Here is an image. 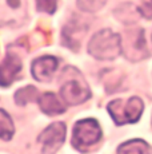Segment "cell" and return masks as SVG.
Instances as JSON below:
<instances>
[{
  "label": "cell",
  "mask_w": 152,
  "mask_h": 154,
  "mask_svg": "<svg viewBox=\"0 0 152 154\" xmlns=\"http://www.w3.org/2000/svg\"><path fill=\"white\" fill-rule=\"evenodd\" d=\"M60 95L67 105H80L91 97L88 85L79 70L74 67H67L61 74Z\"/></svg>",
  "instance_id": "6da1fadb"
},
{
  "label": "cell",
  "mask_w": 152,
  "mask_h": 154,
  "mask_svg": "<svg viewBox=\"0 0 152 154\" xmlns=\"http://www.w3.org/2000/svg\"><path fill=\"white\" fill-rule=\"evenodd\" d=\"M123 51L120 35L111 29H101L92 36L88 44V52L100 60H111L120 55Z\"/></svg>",
  "instance_id": "7a4b0ae2"
},
{
  "label": "cell",
  "mask_w": 152,
  "mask_h": 154,
  "mask_svg": "<svg viewBox=\"0 0 152 154\" xmlns=\"http://www.w3.org/2000/svg\"><path fill=\"white\" fill-rule=\"evenodd\" d=\"M101 140V129L95 119L77 121L74 126L72 143L80 153H88Z\"/></svg>",
  "instance_id": "3957f363"
},
{
  "label": "cell",
  "mask_w": 152,
  "mask_h": 154,
  "mask_svg": "<svg viewBox=\"0 0 152 154\" xmlns=\"http://www.w3.org/2000/svg\"><path fill=\"white\" fill-rule=\"evenodd\" d=\"M110 114L112 115L116 125L133 123L140 118L143 112V102L137 97L130 99H115L107 106Z\"/></svg>",
  "instance_id": "277c9868"
},
{
  "label": "cell",
  "mask_w": 152,
  "mask_h": 154,
  "mask_svg": "<svg viewBox=\"0 0 152 154\" xmlns=\"http://www.w3.org/2000/svg\"><path fill=\"white\" fill-rule=\"evenodd\" d=\"M121 47L125 58L132 62L142 60L150 55V51H148L147 44H145L144 32L142 28L130 29L123 39Z\"/></svg>",
  "instance_id": "5b68a950"
},
{
  "label": "cell",
  "mask_w": 152,
  "mask_h": 154,
  "mask_svg": "<svg viewBox=\"0 0 152 154\" xmlns=\"http://www.w3.org/2000/svg\"><path fill=\"white\" fill-rule=\"evenodd\" d=\"M27 19V0H0V22L3 26L19 27Z\"/></svg>",
  "instance_id": "8992f818"
},
{
  "label": "cell",
  "mask_w": 152,
  "mask_h": 154,
  "mask_svg": "<svg viewBox=\"0 0 152 154\" xmlns=\"http://www.w3.org/2000/svg\"><path fill=\"white\" fill-rule=\"evenodd\" d=\"M66 140V125L63 122H55L49 125L42 134L37 137V142L42 146L44 154H54L60 149Z\"/></svg>",
  "instance_id": "52a82bcc"
},
{
  "label": "cell",
  "mask_w": 152,
  "mask_h": 154,
  "mask_svg": "<svg viewBox=\"0 0 152 154\" xmlns=\"http://www.w3.org/2000/svg\"><path fill=\"white\" fill-rule=\"evenodd\" d=\"M87 29H88V26L86 22L80 20L79 17H72L63 28V43L69 48L77 51Z\"/></svg>",
  "instance_id": "ba28073f"
},
{
  "label": "cell",
  "mask_w": 152,
  "mask_h": 154,
  "mask_svg": "<svg viewBox=\"0 0 152 154\" xmlns=\"http://www.w3.org/2000/svg\"><path fill=\"white\" fill-rule=\"evenodd\" d=\"M57 60L55 56L45 55L36 58L31 64V74L36 81L39 82H48L52 78L54 72L57 69Z\"/></svg>",
  "instance_id": "9c48e42d"
},
{
  "label": "cell",
  "mask_w": 152,
  "mask_h": 154,
  "mask_svg": "<svg viewBox=\"0 0 152 154\" xmlns=\"http://www.w3.org/2000/svg\"><path fill=\"white\" fill-rule=\"evenodd\" d=\"M23 64L22 59L15 54H8L3 59L1 63V85L3 87H7L15 79H17L19 74L22 72Z\"/></svg>",
  "instance_id": "30bf717a"
},
{
  "label": "cell",
  "mask_w": 152,
  "mask_h": 154,
  "mask_svg": "<svg viewBox=\"0 0 152 154\" xmlns=\"http://www.w3.org/2000/svg\"><path fill=\"white\" fill-rule=\"evenodd\" d=\"M39 105L43 112H45L48 115H59L61 112L66 111V107L63 106V103L52 93L43 94L39 99Z\"/></svg>",
  "instance_id": "8fae6325"
},
{
  "label": "cell",
  "mask_w": 152,
  "mask_h": 154,
  "mask_svg": "<svg viewBox=\"0 0 152 154\" xmlns=\"http://www.w3.org/2000/svg\"><path fill=\"white\" fill-rule=\"evenodd\" d=\"M118 154H152L151 147L143 140H132L119 146Z\"/></svg>",
  "instance_id": "7c38bea8"
},
{
  "label": "cell",
  "mask_w": 152,
  "mask_h": 154,
  "mask_svg": "<svg viewBox=\"0 0 152 154\" xmlns=\"http://www.w3.org/2000/svg\"><path fill=\"white\" fill-rule=\"evenodd\" d=\"M37 95H39V93H37L36 88L32 87V86H27V87L22 88L15 94V102L19 106H24L27 103L36 100Z\"/></svg>",
  "instance_id": "4fadbf2b"
},
{
  "label": "cell",
  "mask_w": 152,
  "mask_h": 154,
  "mask_svg": "<svg viewBox=\"0 0 152 154\" xmlns=\"http://www.w3.org/2000/svg\"><path fill=\"white\" fill-rule=\"evenodd\" d=\"M0 114H1V121H0V125H1V140L10 141L13 135V125L11 122V117L3 109L0 110Z\"/></svg>",
  "instance_id": "5bb4252c"
},
{
  "label": "cell",
  "mask_w": 152,
  "mask_h": 154,
  "mask_svg": "<svg viewBox=\"0 0 152 154\" xmlns=\"http://www.w3.org/2000/svg\"><path fill=\"white\" fill-rule=\"evenodd\" d=\"M106 3L107 0H77V7L84 12H96Z\"/></svg>",
  "instance_id": "9a60e30c"
},
{
  "label": "cell",
  "mask_w": 152,
  "mask_h": 154,
  "mask_svg": "<svg viewBox=\"0 0 152 154\" xmlns=\"http://www.w3.org/2000/svg\"><path fill=\"white\" fill-rule=\"evenodd\" d=\"M37 10L44 14H54L57 7V0H36Z\"/></svg>",
  "instance_id": "2e32d148"
},
{
  "label": "cell",
  "mask_w": 152,
  "mask_h": 154,
  "mask_svg": "<svg viewBox=\"0 0 152 154\" xmlns=\"http://www.w3.org/2000/svg\"><path fill=\"white\" fill-rule=\"evenodd\" d=\"M137 8L145 19H152V0H142Z\"/></svg>",
  "instance_id": "e0dca14e"
}]
</instances>
